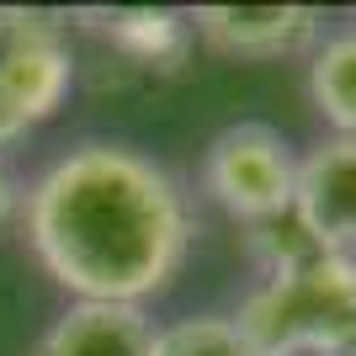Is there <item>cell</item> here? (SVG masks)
Returning <instances> with one entry per match:
<instances>
[{"instance_id": "cell-1", "label": "cell", "mask_w": 356, "mask_h": 356, "mask_svg": "<svg viewBox=\"0 0 356 356\" xmlns=\"http://www.w3.org/2000/svg\"><path fill=\"white\" fill-rule=\"evenodd\" d=\"M27 239L80 303L165 293L192 250V208L176 176L128 144H80L27 192Z\"/></svg>"}, {"instance_id": "cell-2", "label": "cell", "mask_w": 356, "mask_h": 356, "mask_svg": "<svg viewBox=\"0 0 356 356\" xmlns=\"http://www.w3.org/2000/svg\"><path fill=\"white\" fill-rule=\"evenodd\" d=\"M266 277L234 325L261 356H356V261L319 250L298 218L255 223Z\"/></svg>"}, {"instance_id": "cell-3", "label": "cell", "mask_w": 356, "mask_h": 356, "mask_svg": "<svg viewBox=\"0 0 356 356\" xmlns=\"http://www.w3.org/2000/svg\"><path fill=\"white\" fill-rule=\"evenodd\" d=\"M202 186L229 218L239 223H271L293 213V186H298V160L287 138L266 122H234L208 144Z\"/></svg>"}, {"instance_id": "cell-4", "label": "cell", "mask_w": 356, "mask_h": 356, "mask_svg": "<svg viewBox=\"0 0 356 356\" xmlns=\"http://www.w3.org/2000/svg\"><path fill=\"white\" fill-rule=\"evenodd\" d=\"M70 80H74V59L59 22L6 11V27H0V112L27 134L32 122L59 112Z\"/></svg>"}, {"instance_id": "cell-5", "label": "cell", "mask_w": 356, "mask_h": 356, "mask_svg": "<svg viewBox=\"0 0 356 356\" xmlns=\"http://www.w3.org/2000/svg\"><path fill=\"white\" fill-rule=\"evenodd\" d=\"M293 218L319 250L356 261V138H319L298 160Z\"/></svg>"}, {"instance_id": "cell-6", "label": "cell", "mask_w": 356, "mask_h": 356, "mask_svg": "<svg viewBox=\"0 0 356 356\" xmlns=\"http://www.w3.org/2000/svg\"><path fill=\"white\" fill-rule=\"evenodd\" d=\"M192 32L223 59H293L319 43L314 6H197Z\"/></svg>"}, {"instance_id": "cell-7", "label": "cell", "mask_w": 356, "mask_h": 356, "mask_svg": "<svg viewBox=\"0 0 356 356\" xmlns=\"http://www.w3.org/2000/svg\"><path fill=\"white\" fill-rule=\"evenodd\" d=\"M32 356H154V325L138 303H70Z\"/></svg>"}, {"instance_id": "cell-8", "label": "cell", "mask_w": 356, "mask_h": 356, "mask_svg": "<svg viewBox=\"0 0 356 356\" xmlns=\"http://www.w3.org/2000/svg\"><path fill=\"white\" fill-rule=\"evenodd\" d=\"M86 27L102 38V48L122 70L134 74H176L186 64V43H192V22H181L176 11H154V6H134V11H96L86 16Z\"/></svg>"}, {"instance_id": "cell-9", "label": "cell", "mask_w": 356, "mask_h": 356, "mask_svg": "<svg viewBox=\"0 0 356 356\" xmlns=\"http://www.w3.org/2000/svg\"><path fill=\"white\" fill-rule=\"evenodd\" d=\"M309 96L335 134L356 138V27L335 32V38H325V43L314 48Z\"/></svg>"}, {"instance_id": "cell-10", "label": "cell", "mask_w": 356, "mask_h": 356, "mask_svg": "<svg viewBox=\"0 0 356 356\" xmlns=\"http://www.w3.org/2000/svg\"><path fill=\"white\" fill-rule=\"evenodd\" d=\"M154 356H261L245 330L223 314H197V319H176V325L154 330Z\"/></svg>"}, {"instance_id": "cell-11", "label": "cell", "mask_w": 356, "mask_h": 356, "mask_svg": "<svg viewBox=\"0 0 356 356\" xmlns=\"http://www.w3.org/2000/svg\"><path fill=\"white\" fill-rule=\"evenodd\" d=\"M11 213H16V181H11V170L0 165V223L11 218Z\"/></svg>"}, {"instance_id": "cell-12", "label": "cell", "mask_w": 356, "mask_h": 356, "mask_svg": "<svg viewBox=\"0 0 356 356\" xmlns=\"http://www.w3.org/2000/svg\"><path fill=\"white\" fill-rule=\"evenodd\" d=\"M0 27H6V11H0Z\"/></svg>"}]
</instances>
